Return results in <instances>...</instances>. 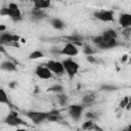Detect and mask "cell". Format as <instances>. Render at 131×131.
Returning <instances> with one entry per match:
<instances>
[{"instance_id": "obj_1", "label": "cell", "mask_w": 131, "mask_h": 131, "mask_svg": "<svg viewBox=\"0 0 131 131\" xmlns=\"http://www.w3.org/2000/svg\"><path fill=\"white\" fill-rule=\"evenodd\" d=\"M0 14L2 16H8L14 23H18L23 20V13L18 7V5L14 2L8 4L7 7H3L0 9Z\"/></svg>"}, {"instance_id": "obj_2", "label": "cell", "mask_w": 131, "mask_h": 131, "mask_svg": "<svg viewBox=\"0 0 131 131\" xmlns=\"http://www.w3.org/2000/svg\"><path fill=\"white\" fill-rule=\"evenodd\" d=\"M62 63H63V67H64V71H66V74L68 75V77L72 80L74 79V77L78 74L79 70H80V66L79 63L74 60L73 58L71 57H68V58H64L63 60H61Z\"/></svg>"}, {"instance_id": "obj_3", "label": "cell", "mask_w": 131, "mask_h": 131, "mask_svg": "<svg viewBox=\"0 0 131 131\" xmlns=\"http://www.w3.org/2000/svg\"><path fill=\"white\" fill-rule=\"evenodd\" d=\"M93 16L102 23H112L115 20V13L111 9H99L93 12Z\"/></svg>"}, {"instance_id": "obj_4", "label": "cell", "mask_w": 131, "mask_h": 131, "mask_svg": "<svg viewBox=\"0 0 131 131\" xmlns=\"http://www.w3.org/2000/svg\"><path fill=\"white\" fill-rule=\"evenodd\" d=\"M26 116L36 125H39L48 120V112L40 111H29L26 113Z\"/></svg>"}, {"instance_id": "obj_5", "label": "cell", "mask_w": 131, "mask_h": 131, "mask_svg": "<svg viewBox=\"0 0 131 131\" xmlns=\"http://www.w3.org/2000/svg\"><path fill=\"white\" fill-rule=\"evenodd\" d=\"M84 111L83 104H71L68 106V114L73 121H80Z\"/></svg>"}, {"instance_id": "obj_6", "label": "cell", "mask_w": 131, "mask_h": 131, "mask_svg": "<svg viewBox=\"0 0 131 131\" xmlns=\"http://www.w3.org/2000/svg\"><path fill=\"white\" fill-rule=\"evenodd\" d=\"M60 55H63V56H68V57H74V56H77L79 54V49H78V46L75 45L74 43H71V42H68L58 52Z\"/></svg>"}, {"instance_id": "obj_7", "label": "cell", "mask_w": 131, "mask_h": 131, "mask_svg": "<svg viewBox=\"0 0 131 131\" xmlns=\"http://www.w3.org/2000/svg\"><path fill=\"white\" fill-rule=\"evenodd\" d=\"M35 75L41 79V80H49L53 77V73L49 70V68L45 64H40V66H37L35 71H34Z\"/></svg>"}, {"instance_id": "obj_8", "label": "cell", "mask_w": 131, "mask_h": 131, "mask_svg": "<svg viewBox=\"0 0 131 131\" xmlns=\"http://www.w3.org/2000/svg\"><path fill=\"white\" fill-rule=\"evenodd\" d=\"M4 123H6L9 126H18L26 124V122L21 118H19L18 114L15 111H10L8 113V115L4 119Z\"/></svg>"}, {"instance_id": "obj_9", "label": "cell", "mask_w": 131, "mask_h": 131, "mask_svg": "<svg viewBox=\"0 0 131 131\" xmlns=\"http://www.w3.org/2000/svg\"><path fill=\"white\" fill-rule=\"evenodd\" d=\"M46 66L49 68V70H50L54 75L60 76V75H62L63 73H66L62 61L51 59V60H48V61L46 62Z\"/></svg>"}, {"instance_id": "obj_10", "label": "cell", "mask_w": 131, "mask_h": 131, "mask_svg": "<svg viewBox=\"0 0 131 131\" xmlns=\"http://www.w3.org/2000/svg\"><path fill=\"white\" fill-rule=\"evenodd\" d=\"M119 25L122 29H129L131 28V13L129 12H123L119 15L118 18Z\"/></svg>"}, {"instance_id": "obj_11", "label": "cell", "mask_w": 131, "mask_h": 131, "mask_svg": "<svg viewBox=\"0 0 131 131\" xmlns=\"http://www.w3.org/2000/svg\"><path fill=\"white\" fill-rule=\"evenodd\" d=\"M119 45V42L117 39H104L98 46V49H102V50H107V49H112L115 48Z\"/></svg>"}, {"instance_id": "obj_12", "label": "cell", "mask_w": 131, "mask_h": 131, "mask_svg": "<svg viewBox=\"0 0 131 131\" xmlns=\"http://www.w3.org/2000/svg\"><path fill=\"white\" fill-rule=\"evenodd\" d=\"M0 44L1 45L14 44V34L8 32H2L0 34Z\"/></svg>"}, {"instance_id": "obj_13", "label": "cell", "mask_w": 131, "mask_h": 131, "mask_svg": "<svg viewBox=\"0 0 131 131\" xmlns=\"http://www.w3.org/2000/svg\"><path fill=\"white\" fill-rule=\"evenodd\" d=\"M49 23H50V26H51L53 29L57 30V31H62V30L66 28L64 21H63L62 19L58 18V17H53V18H51V19L49 20Z\"/></svg>"}, {"instance_id": "obj_14", "label": "cell", "mask_w": 131, "mask_h": 131, "mask_svg": "<svg viewBox=\"0 0 131 131\" xmlns=\"http://www.w3.org/2000/svg\"><path fill=\"white\" fill-rule=\"evenodd\" d=\"M51 6V0H35L33 2V8L37 9H47Z\"/></svg>"}, {"instance_id": "obj_15", "label": "cell", "mask_w": 131, "mask_h": 131, "mask_svg": "<svg viewBox=\"0 0 131 131\" xmlns=\"http://www.w3.org/2000/svg\"><path fill=\"white\" fill-rule=\"evenodd\" d=\"M0 68H1L2 71H5V72H15L16 71V66L11 60H4V61H2Z\"/></svg>"}, {"instance_id": "obj_16", "label": "cell", "mask_w": 131, "mask_h": 131, "mask_svg": "<svg viewBox=\"0 0 131 131\" xmlns=\"http://www.w3.org/2000/svg\"><path fill=\"white\" fill-rule=\"evenodd\" d=\"M62 119L60 112L58 110H51L48 112V120L49 122H59Z\"/></svg>"}, {"instance_id": "obj_17", "label": "cell", "mask_w": 131, "mask_h": 131, "mask_svg": "<svg viewBox=\"0 0 131 131\" xmlns=\"http://www.w3.org/2000/svg\"><path fill=\"white\" fill-rule=\"evenodd\" d=\"M66 39L68 40V42L74 43V44L77 45V46H81V45H82V41H83V37H81V36L78 35V34H73V35H71V36H67Z\"/></svg>"}, {"instance_id": "obj_18", "label": "cell", "mask_w": 131, "mask_h": 131, "mask_svg": "<svg viewBox=\"0 0 131 131\" xmlns=\"http://www.w3.org/2000/svg\"><path fill=\"white\" fill-rule=\"evenodd\" d=\"M82 129H84V130H92V129L102 130L101 128H99L98 126H96L95 123H94V120H91V119H87V120L82 124Z\"/></svg>"}, {"instance_id": "obj_19", "label": "cell", "mask_w": 131, "mask_h": 131, "mask_svg": "<svg viewBox=\"0 0 131 131\" xmlns=\"http://www.w3.org/2000/svg\"><path fill=\"white\" fill-rule=\"evenodd\" d=\"M31 15H32V18L36 19V20H39V19H42L45 17L46 13L44 12L43 9H37V8H33L32 11H31Z\"/></svg>"}, {"instance_id": "obj_20", "label": "cell", "mask_w": 131, "mask_h": 131, "mask_svg": "<svg viewBox=\"0 0 131 131\" xmlns=\"http://www.w3.org/2000/svg\"><path fill=\"white\" fill-rule=\"evenodd\" d=\"M104 39H118V33L114 29H106L101 34Z\"/></svg>"}, {"instance_id": "obj_21", "label": "cell", "mask_w": 131, "mask_h": 131, "mask_svg": "<svg viewBox=\"0 0 131 131\" xmlns=\"http://www.w3.org/2000/svg\"><path fill=\"white\" fill-rule=\"evenodd\" d=\"M95 99H96L95 93L90 92V93H88V94H86V95L83 96V98H82V103H83V104H91V103H93V102L95 101Z\"/></svg>"}, {"instance_id": "obj_22", "label": "cell", "mask_w": 131, "mask_h": 131, "mask_svg": "<svg viewBox=\"0 0 131 131\" xmlns=\"http://www.w3.org/2000/svg\"><path fill=\"white\" fill-rule=\"evenodd\" d=\"M44 57V53L41 51V50H34L32 51L30 54H29V59L31 60H34V59H39V58H42Z\"/></svg>"}, {"instance_id": "obj_23", "label": "cell", "mask_w": 131, "mask_h": 131, "mask_svg": "<svg viewBox=\"0 0 131 131\" xmlns=\"http://www.w3.org/2000/svg\"><path fill=\"white\" fill-rule=\"evenodd\" d=\"M47 91L49 92H55V93H62L63 92V86L60 84H54L47 88Z\"/></svg>"}, {"instance_id": "obj_24", "label": "cell", "mask_w": 131, "mask_h": 131, "mask_svg": "<svg viewBox=\"0 0 131 131\" xmlns=\"http://www.w3.org/2000/svg\"><path fill=\"white\" fill-rule=\"evenodd\" d=\"M68 100H69V97L68 95H66L63 92L62 93H58L57 94V101L60 105H66L68 103Z\"/></svg>"}, {"instance_id": "obj_25", "label": "cell", "mask_w": 131, "mask_h": 131, "mask_svg": "<svg viewBox=\"0 0 131 131\" xmlns=\"http://www.w3.org/2000/svg\"><path fill=\"white\" fill-rule=\"evenodd\" d=\"M0 93H1V96H0V102L3 103V104H9L8 95L6 94L5 90H4V89H1V90H0Z\"/></svg>"}, {"instance_id": "obj_26", "label": "cell", "mask_w": 131, "mask_h": 131, "mask_svg": "<svg viewBox=\"0 0 131 131\" xmlns=\"http://www.w3.org/2000/svg\"><path fill=\"white\" fill-rule=\"evenodd\" d=\"M129 100H130V97H129V96H124V97L121 99L120 103H119V107H120V108H122V110L126 108V106H127V104H128Z\"/></svg>"}, {"instance_id": "obj_27", "label": "cell", "mask_w": 131, "mask_h": 131, "mask_svg": "<svg viewBox=\"0 0 131 131\" xmlns=\"http://www.w3.org/2000/svg\"><path fill=\"white\" fill-rule=\"evenodd\" d=\"M83 52H84V54H85V55H94L95 50H94L91 46L85 45V46H84V49H83Z\"/></svg>"}, {"instance_id": "obj_28", "label": "cell", "mask_w": 131, "mask_h": 131, "mask_svg": "<svg viewBox=\"0 0 131 131\" xmlns=\"http://www.w3.org/2000/svg\"><path fill=\"white\" fill-rule=\"evenodd\" d=\"M103 40H104V38H103L102 35H97V36H94V37L92 38V42H93V44H95L96 46H98Z\"/></svg>"}, {"instance_id": "obj_29", "label": "cell", "mask_w": 131, "mask_h": 131, "mask_svg": "<svg viewBox=\"0 0 131 131\" xmlns=\"http://www.w3.org/2000/svg\"><path fill=\"white\" fill-rule=\"evenodd\" d=\"M117 87L114 86V85H110V84H106V85H103L101 87V90H104V91H114L116 90Z\"/></svg>"}, {"instance_id": "obj_30", "label": "cell", "mask_w": 131, "mask_h": 131, "mask_svg": "<svg viewBox=\"0 0 131 131\" xmlns=\"http://www.w3.org/2000/svg\"><path fill=\"white\" fill-rule=\"evenodd\" d=\"M86 60L89 63H96L97 62V59L94 57V55H86Z\"/></svg>"}, {"instance_id": "obj_31", "label": "cell", "mask_w": 131, "mask_h": 131, "mask_svg": "<svg viewBox=\"0 0 131 131\" xmlns=\"http://www.w3.org/2000/svg\"><path fill=\"white\" fill-rule=\"evenodd\" d=\"M85 117H86V119H91V120H95V119H96V116H95L94 113H92V112H88V113H86Z\"/></svg>"}, {"instance_id": "obj_32", "label": "cell", "mask_w": 131, "mask_h": 131, "mask_svg": "<svg viewBox=\"0 0 131 131\" xmlns=\"http://www.w3.org/2000/svg\"><path fill=\"white\" fill-rule=\"evenodd\" d=\"M128 59V55L127 54H124V55H122L121 56V58H120V61L123 63V62H126V60Z\"/></svg>"}, {"instance_id": "obj_33", "label": "cell", "mask_w": 131, "mask_h": 131, "mask_svg": "<svg viewBox=\"0 0 131 131\" xmlns=\"http://www.w3.org/2000/svg\"><path fill=\"white\" fill-rule=\"evenodd\" d=\"M8 86H9L10 88H14V87H16V86H17V84H16V82H14V81H11V82L8 84Z\"/></svg>"}, {"instance_id": "obj_34", "label": "cell", "mask_w": 131, "mask_h": 131, "mask_svg": "<svg viewBox=\"0 0 131 131\" xmlns=\"http://www.w3.org/2000/svg\"><path fill=\"white\" fill-rule=\"evenodd\" d=\"M6 30V27L4 26V25H0V33H2V32H4Z\"/></svg>"}, {"instance_id": "obj_35", "label": "cell", "mask_w": 131, "mask_h": 131, "mask_svg": "<svg viewBox=\"0 0 131 131\" xmlns=\"http://www.w3.org/2000/svg\"><path fill=\"white\" fill-rule=\"evenodd\" d=\"M130 108H131V97H130V100H129V102L126 106V110H130Z\"/></svg>"}, {"instance_id": "obj_36", "label": "cell", "mask_w": 131, "mask_h": 131, "mask_svg": "<svg viewBox=\"0 0 131 131\" xmlns=\"http://www.w3.org/2000/svg\"><path fill=\"white\" fill-rule=\"evenodd\" d=\"M126 130H128V131H131V125H129V126L126 128Z\"/></svg>"}, {"instance_id": "obj_37", "label": "cell", "mask_w": 131, "mask_h": 131, "mask_svg": "<svg viewBox=\"0 0 131 131\" xmlns=\"http://www.w3.org/2000/svg\"><path fill=\"white\" fill-rule=\"evenodd\" d=\"M27 1H31V2H34L35 0H27Z\"/></svg>"}, {"instance_id": "obj_38", "label": "cell", "mask_w": 131, "mask_h": 131, "mask_svg": "<svg viewBox=\"0 0 131 131\" xmlns=\"http://www.w3.org/2000/svg\"><path fill=\"white\" fill-rule=\"evenodd\" d=\"M129 30H130V32H131V28H129Z\"/></svg>"}]
</instances>
